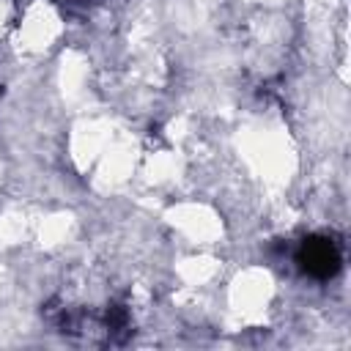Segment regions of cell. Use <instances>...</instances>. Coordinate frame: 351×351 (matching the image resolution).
Listing matches in <instances>:
<instances>
[{
	"label": "cell",
	"mask_w": 351,
	"mask_h": 351,
	"mask_svg": "<svg viewBox=\"0 0 351 351\" xmlns=\"http://www.w3.org/2000/svg\"><path fill=\"white\" fill-rule=\"evenodd\" d=\"M296 263L299 269L313 280H332L343 266V250L340 244L326 233H313L302 239L296 247Z\"/></svg>",
	"instance_id": "cell-1"
}]
</instances>
